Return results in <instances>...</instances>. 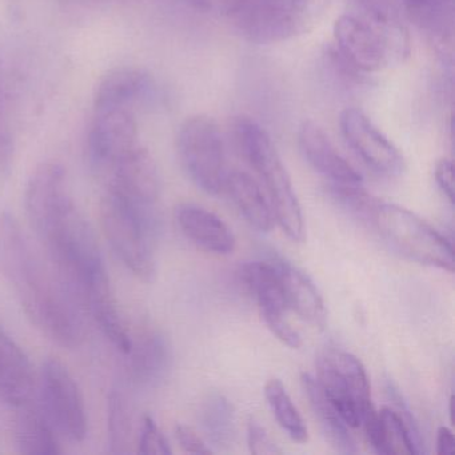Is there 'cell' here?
<instances>
[{
    "instance_id": "obj_1",
    "label": "cell",
    "mask_w": 455,
    "mask_h": 455,
    "mask_svg": "<svg viewBox=\"0 0 455 455\" xmlns=\"http://www.w3.org/2000/svg\"><path fill=\"white\" fill-rule=\"evenodd\" d=\"M0 273L46 337L63 347L81 345L82 306L65 282L55 279L34 254L20 223L9 212H0Z\"/></svg>"
},
{
    "instance_id": "obj_2",
    "label": "cell",
    "mask_w": 455,
    "mask_h": 455,
    "mask_svg": "<svg viewBox=\"0 0 455 455\" xmlns=\"http://www.w3.org/2000/svg\"><path fill=\"white\" fill-rule=\"evenodd\" d=\"M231 135L239 156L262 180L283 233L297 243L305 241L302 207L268 132L251 116H238L231 122Z\"/></svg>"
},
{
    "instance_id": "obj_3",
    "label": "cell",
    "mask_w": 455,
    "mask_h": 455,
    "mask_svg": "<svg viewBox=\"0 0 455 455\" xmlns=\"http://www.w3.org/2000/svg\"><path fill=\"white\" fill-rule=\"evenodd\" d=\"M335 52L358 73H377L409 55L404 23L342 15L334 25Z\"/></svg>"
},
{
    "instance_id": "obj_4",
    "label": "cell",
    "mask_w": 455,
    "mask_h": 455,
    "mask_svg": "<svg viewBox=\"0 0 455 455\" xmlns=\"http://www.w3.org/2000/svg\"><path fill=\"white\" fill-rule=\"evenodd\" d=\"M103 233L121 262L142 281L156 276L154 244L161 228L158 212L138 209L108 190L100 202Z\"/></svg>"
},
{
    "instance_id": "obj_5",
    "label": "cell",
    "mask_w": 455,
    "mask_h": 455,
    "mask_svg": "<svg viewBox=\"0 0 455 455\" xmlns=\"http://www.w3.org/2000/svg\"><path fill=\"white\" fill-rule=\"evenodd\" d=\"M321 6L322 0H223L234 28L259 44H281L305 33Z\"/></svg>"
},
{
    "instance_id": "obj_6",
    "label": "cell",
    "mask_w": 455,
    "mask_h": 455,
    "mask_svg": "<svg viewBox=\"0 0 455 455\" xmlns=\"http://www.w3.org/2000/svg\"><path fill=\"white\" fill-rule=\"evenodd\" d=\"M366 220L391 249L407 259L449 273L454 271L451 243L414 212L377 199Z\"/></svg>"
},
{
    "instance_id": "obj_7",
    "label": "cell",
    "mask_w": 455,
    "mask_h": 455,
    "mask_svg": "<svg viewBox=\"0 0 455 455\" xmlns=\"http://www.w3.org/2000/svg\"><path fill=\"white\" fill-rule=\"evenodd\" d=\"M177 153L186 174L204 193H222L228 169L225 142L212 116H188L178 130Z\"/></svg>"
},
{
    "instance_id": "obj_8",
    "label": "cell",
    "mask_w": 455,
    "mask_h": 455,
    "mask_svg": "<svg viewBox=\"0 0 455 455\" xmlns=\"http://www.w3.org/2000/svg\"><path fill=\"white\" fill-rule=\"evenodd\" d=\"M316 366V380L346 425L353 428L362 426L367 412L374 409L362 362L347 351L330 348L319 356Z\"/></svg>"
},
{
    "instance_id": "obj_9",
    "label": "cell",
    "mask_w": 455,
    "mask_h": 455,
    "mask_svg": "<svg viewBox=\"0 0 455 455\" xmlns=\"http://www.w3.org/2000/svg\"><path fill=\"white\" fill-rule=\"evenodd\" d=\"M42 411L55 431L74 442L87 435V415L81 390L68 367L58 359H47L39 378Z\"/></svg>"
},
{
    "instance_id": "obj_10",
    "label": "cell",
    "mask_w": 455,
    "mask_h": 455,
    "mask_svg": "<svg viewBox=\"0 0 455 455\" xmlns=\"http://www.w3.org/2000/svg\"><path fill=\"white\" fill-rule=\"evenodd\" d=\"M239 276L257 300L260 315L273 334L289 347L299 348L302 338L290 323L287 316L289 303L273 260L244 263L239 270Z\"/></svg>"
},
{
    "instance_id": "obj_11",
    "label": "cell",
    "mask_w": 455,
    "mask_h": 455,
    "mask_svg": "<svg viewBox=\"0 0 455 455\" xmlns=\"http://www.w3.org/2000/svg\"><path fill=\"white\" fill-rule=\"evenodd\" d=\"M340 132L351 150L372 172L388 178L401 177L406 162L401 151L358 108H347L340 116Z\"/></svg>"
},
{
    "instance_id": "obj_12",
    "label": "cell",
    "mask_w": 455,
    "mask_h": 455,
    "mask_svg": "<svg viewBox=\"0 0 455 455\" xmlns=\"http://www.w3.org/2000/svg\"><path fill=\"white\" fill-rule=\"evenodd\" d=\"M138 126L127 108L95 110L89 134V156L98 170H110L122 156L137 148Z\"/></svg>"
},
{
    "instance_id": "obj_13",
    "label": "cell",
    "mask_w": 455,
    "mask_h": 455,
    "mask_svg": "<svg viewBox=\"0 0 455 455\" xmlns=\"http://www.w3.org/2000/svg\"><path fill=\"white\" fill-rule=\"evenodd\" d=\"M108 190L142 210H158L161 177L153 156L137 146L110 169Z\"/></svg>"
},
{
    "instance_id": "obj_14",
    "label": "cell",
    "mask_w": 455,
    "mask_h": 455,
    "mask_svg": "<svg viewBox=\"0 0 455 455\" xmlns=\"http://www.w3.org/2000/svg\"><path fill=\"white\" fill-rule=\"evenodd\" d=\"M298 142L306 161L331 186H362L359 172L338 153L334 143L315 122H303Z\"/></svg>"
},
{
    "instance_id": "obj_15",
    "label": "cell",
    "mask_w": 455,
    "mask_h": 455,
    "mask_svg": "<svg viewBox=\"0 0 455 455\" xmlns=\"http://www.w3.org/2000/svg\"><path fill=\"white\" fill-rule=\"evenodd\" d=\"M175 220L183 235L204 251L230 255L235 249V236L220 217L204 207L180 204L175 209Z\"/></svg>"
},
{
    "instance_id": "obj_16",
    "label": "cell",
    "mask_w": 455,
    "mask_h": 455,
    "mask_svg": "<svg viewBox=\"0 0 455 455\" xmlns=\"http://www.w3.org/2000/svg\"><path fill=\"white\" fill-rule=\"evenodd\" d=\"M36 375L25 351L0 326V401L12 407L30 403Z\"/></svg>"
},
{
    "instance_id": "obj_17",
    "label": "cell",
    "mask_w": 455,
    "mask_h": 455,
    "mask_svg": "<svg viewBox=\"0 0 455 455\" xmlns=\"http://www.w3.org/2000/svg\"><path fill=\"white\" fill-rule=\"evenodd\" d=\"M278 270L284 297L290 310L316 329H324L327 322L326 306L318 289L299 268L284 259L273 260Z\"/></svg>"
},
{
    "instance_id": "obj_18",
    "label": "cell",
    "mask_w": 455,
    "mask_h": 455,
    "mask_svg": "<svg viewBox=\"0 0 455 455\" xmlns=\"http://www.w3.org/2000/svg\"><path fill=\"white\" fill-rule=\"evenodd\" d=\"M130 377L140 386H156L164 379L172 363V350L164 335L148 331L132 339L129 353Z\"/></svg>"
},
{
    "instance_id": "obj_19",
    "label": "cell",
    "mask_w": 455,
    "mask_h": 455,
    "mask_svg": "<svg viewBox=\"0 0 455 455\" xmlns=\"http://www.w3.org/2000/svg\"><path fill=\"white\" fill-rule=\"evenodd\" d=\"M222 193H226L242 217L260 233L273 228L274 212L257 180L242 170H228Z\"/></svg>"
},
{
    "instance_id": "obj_20",
    "label": "cell",
    "mask_w": 455,
    "mask_h": 455,
    "mask_svg": "<svg viewBox=\"0 0 455 455\" xmlns=\"http://www.w3.org/2000/svg\"><path fill=\"white\" fill-rule=\"evenodd\" d=\"M372 449L385 455L418 454L411 434L396 410L383 407L370 410L362 422Z\"/></svg>"
},
{
    "instance_id": "obj_21",
    "label": "cell",
    "mask_w": 455,
    "mask_h": 455,
    "mask_svg": "<svg viewBox=\"0 0 455 455\" xmlns=\"http://www.w3.org/2000/svg\"><path fill=\"white\" fill-rule=\"evenodd\" d=\"M153 87L151 76L137 68H118L108 71L95 89L94 110L127 108Z\"/></svg>"
},
{
    "instance_id": "obj_22",
    "label": "cell",
    "mask_w": 455,
    "mask_h": 455,
    "mask_svg": "<svg viewBox=\"0 0 455 455\" xmlns=\"http://www.w3.org/2000/svg\"><path fill=\"white\" fill-rule=\"evenodd\" d=\"M14 442L18 451L28 455H55L62 452L54 427L44 412L30 403L18 407Z\"/></svg>"
},
{
    "instance_id": "obj_23",
    "label": "cell",
    "mask_w": 455,
    "mask_h": 455,
    "mask_svg": "<svg viewBox=\"0 0 455 455\" xmlns=\"http://www.w3.org/2000/svg\"><path fill=\"white\" fill-rule=\"evenodd\" d=\"M302 385L307 394L314 415L318 419L319 426L330 444L340 454H356L358 446L348 430L350 427L338 414L335 407L330 403L316 378L310 374H303Z\"/></svg>"
},
{
    "instance_id": "obj_24",
    "label": "cell",
    "mask_w": 455,
    "mask_h": 455,
    "mask_svg": "<svg viewBox=\"0 0 455 455\" xmlns=\"http://www.w3.org/2000/svg\"><path fill=\"white\" fill-rule=\"evenodd\" d=\"M201 425L214 446H230L235 434V417L230 402L220 394L207 396L201 410Z\"/></svg>"
},
{
    "instance_id": "obj_25",
    "label": "cell",
    "mask_w": 455,
    "mask_h": 455,
    "mask_svg": "<svg viewBox=\"0 0 455 455\" xmlns=\"http://www.w3.org/2000/svg\"><path fill=\"white\" fill-rule=\"evenodd\" d=\"M265 396L282 430H283L292 441H307V426H306L302 415L299 414L297 407H295L294 402L290 398L283 383L276 379V378L268 380L265 386Z\"/></svg>"
},
{
    "instance_id": "obj_26",
    "label": "cell",
    "mask_w": 455,
    "mask_h": 455,
    "mask_svg": "<svg viewBox=\"0 0 455 455\" xmlns=\"http://www.w3.org/2000/svg\"><path fill=\"white\" fill-rule=\"evenodd\" d=\"M132 417L129 404L121 390H113L108 398V436L110 452L126 454L129 451Z\"/></svg>"
},
{
    "instance_id": "obj_27",
    "label": "cell",
    "mask_w": 455,
    "mask_h": 455,
    "mask_svg": "<svg viewBox=\"0 0 455 455\" xmlns=\"http://www.w3.org/2000/svg\"><path fill=\"white\" fill-rule=\"evenodd\" d=\"M138 452L145 455H170L169 442L151 417L143 418L140 428V441H138Z\"/></svg>"
},
{
    "instance_id": "obj_28",
    "label": "cell",
    "mask_w": 455,
    "mask_h": 455,
    "mask_svg": "<svg viewBox=\"0 0 455 455\" xmlns=\"http://www.w3.org/2000/svg\"><path fill=\"white\" fill-rule=\"evenodd\" d=\"M362 14L378 20L404 23L402 0H355Z\"/></svg>"
},
{
    "instance_id": "obj_29",
    "label": "cell",
    "mask_w": 455,
    "mask_h": 455,
    "mask_svg": "<svg viewBox=\"0 0 455 455\" xmlns=\"http://www.w3.org/2000/svg\"><path fill=\"white\" fill-rule=\"evenodd\" d=\"M247 441H249L250 451L255 455L281 454V449L268 435L265 427H262L255 418H250L247 425Z\"/></svg>"
},
{
    "instance_id": "obj_30",
    "label": "cell",
    "mask_w": 455,
    "mask_h": 455,
    "mask_svg": "<svg viewBox=\"0 0 455 455\" xmlns=\"http://www.w3.org/2000/svg\"><path fill=\"white\" fill-rule=\"evenodd\" d=\"M175 438L183 450L188 454L209 455L212 454V449L207 446L206 442L186 425L175 426Z\"/></svg>"
},
{
    "instance_id": "obj_31",
    "label": "cell",
    "mask_w": 455,
    "mask_h": 455,
    "mask_svg": "<svg viewBox=\"0 0 455 455\" xmlns=\"http://www.w3.org/2000/svg\"><path fill=\"white\" fill-rule=\"evenodd\" d=\"M436 185L450 202H454V166L450 159H441L435 164Z\"/></svg>"
},
{
    "instance_id": "obj_32",
    "label": "cell",
    "mask_w": 455,
    "mask_h": 455,
    "mask_svg": "<svg viewBox=\"0 0 455 455\" xmlns=\"http://www.w3.org/2000/svg\"><path fill=\"white\" fill-rule=\"evenodd\" d=\"M455 438L454 434L450 428L439 427L438 436H436V452L439 455L452 454L454 452Z\"/></svg>"
},
{
    "instance_id": "obj_33",
    "label": "cell",
    "mask_w": 455,
    "mask_h": 455,
    "mask_svg": "<svg viewBox=\"0 0 455 455\" xmlns=\"http://www.w3.org/2000/svg\"><path fill=\"white\" fill-rule=\"evenodd\" d=\"M193 9L198 10V12H207L212 9L214 0H186Z\"/></svg>"
}]
</instances>
